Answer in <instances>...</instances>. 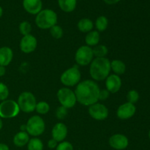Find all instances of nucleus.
Instances as JSON below:
<instances>
[{"instance_id":"11","label":"nucleus","mask_w":150,"mask_h":150,"mask_svg":"<svg viewBox=\"0 0 150 150\" xmlns=\"http://www.w3.org/2000/svg\"><path fill=\"white\" fill-rule=\"evenodd\" d=\"M38 46V40L32 35L23 36L20 41L19 47L21 51L24 54H31L34 52Z\"/></svg>"},{"instance_id":"32","label":"nucleus","mask_w":150,"mask_h":150,"mask_svg":"<svg viewBox=\"0 0 150 150\" xmlns=\"http://www.w3.org/2000/svg\"><path fill=\"white\" fill-rule=\"evenodd\" d=\"M56 150H73V146L70 142L63 141L57 145Z\"/></svg>"},{"instance_id":"27","label":"nucleus","mask_w":150,"mask_h":150,"mask_svg":"<svg viewBox=\"0 0 150 150\" xmlns=\"http://www.w3.org/2000/svg\"><path fill=\"white\" fill-rule=\"evenodd\" d=\"M32 25L27 21H22L21 23L19 24V32L23 36H26V35H30L31 32H32Z\"/></svg>"},{"instance_id":"33","label":"nucleus","mask_w":150,"mask_h":150,"mask_svg":"<svg viewBox=\"0 0 150 150\" xmlns=\"http://www.w3.org/2000/svg\"><path fill=\"white\" fill-rule=\"evenodd\" d=\"M110 95V92L107 89H101L99 92V100H106Z\"/></svg>"},{"instance_id":"2","label":"nucleus","mask_w":150,"mask_h":150,"mask_svg":"<svg viewBox=\"0 0 150 150\" xmlns=\"http://www.w3.org/2000/svg\"><path fill=\"white\" fill-rule=\"evenodd\" d=\"M111 71V62L105 57L95 58L90 63L89 74L93 80L103 81L109 76Z\"/></svg>"},{"instance_id":"15","label":"nucleus","mask_w":150,"mask_h":150,"mask_svg":"<svg viewBox=\"0 0 150 150\" xmlns=\"http://www.w3.org/2000/svg\"><path fill=\"white\" fill-rule=\"evenodd\" d=\"M67 133H68V130H67V126L64 123H57L54 126L51 131L52 139L57 141V142H62L66 139Z\"/></svg>"},{"instance_id":"17","label":"nucleus","mask_w":150,"mask_h":150,"mask_svg":"<svg viewBox=\"0 0 150 150\" xmlns=\"http://www.w3.org/2000/svg\"><path fill=\"white\" fill-rule=\"evenodd\" d=\"M13 58V50L7 46L0 48V66L9 65L11 63Z\"/></svg>"},{"instance_id":"9","label":"nucleus","mask_w":150,"mask_h":150,"mask_svg":"<svg viewBox=\"0 0 150 150\" xmlns=\"http://www.w3.org/2000/svg\"><path fill=\"white\" fill-rule=\"evenodd\" d=\"M94 54L92 48L88 45H82L78 48L75 54V60L80 66H86L93 60Z\"/></svg>"},{"instance_id":"3","label":"nucleus","mask_w":150,"mask_h":150,"mask_svg":"<svg viewBox=\"0 0 150 150\" xmlns=\"http://www.w3.org/2000/svg\"><path fill=\"white\" fill-rule=\"evenodd\" d=\"M58 17L55 11L51 9L42 10L35 18V23L37 26L41 29H51L57 24Z\"/></svg>"},{"instance_id":"5","label":"nucleus","mask_w":150,"mask_h":150,"mask_svg":"<svg viewBox=\"0 0 150 150\" xmlns=\"http://www.w3.org/2000/svg\"><path fill=\"white\" fill-rule=\"evenodd\" d=\"M17 103L21 111L24 113H32L35 110L37 101L32 92H23L18 96Z\"/></svg>"},{"instance_id":"21","label":"nucleus","mask_w":150,"mask_h":150,"mask_svg":"<svg viewBox=\"0 0 150 150\" xmlns=\"http://www.w3.org/2000/svg\"><path fill=\"white\" fill-rule=\"evenodd\" d=\"M111 70L116 75H122L126 71V65L122 60L114 59L111 62Z\"/></svg>"},{"instance_id":"20","label":"nucleus","mask_w":150,"mask_h":150,"mask_svg":"<svg viewBox=\"0 0 150 150\" xmlns=\"http://www.w3.org/2000/svg\"><path fill=\"white\" fill-rule=\"evenodd\" d=\"M78 29L79 31L83 33H88V32L92 31V29L94 27V23L92 20L89 18H82L78 22Z\"/></svg>"},{"instance_id":"30","label":"nucleus","mask_w":150,"mask_h":150,"mask_svg":"<svg viewBox=\"0 0 150 150\" xmlns=\"http://www.w3.org/2000/svg\"><path fill=\"white\" fill-rule=\"evenodd\" d=\"M9 96V89L6 84L0 82V100L4 101Z\"/></svg>"},{"instance_id":"6","label":"nucleus","mask_w":150,"mask_h":150,"mask_svg":"<svg viewBox=\"0 0 150 150\" xmlns=\"http://www.w3.org/2000/svg\"><path fill=\"white\" fill-rule=\"evenodd\" d=\"M81 74L77 65L67 69L60 77V81L66 86H74L80 82Z\"/></svg>"},{"instance_id":"25","label":"nucleus","mask_w":150,"mask_h":150,"mask_svg":"<svg viewBox=\"0 0 150 150\" xmlns=\"http://www.w3.org/2000/svg\"><path fill=\"white\" fill-rule=\"evenodd\" d=\"M94 57L96 58H103L108 54V49L105 45H97L96 46L92 48Z\"/></svg>"},{"instance_id":"13","label":"nucleus","mask_w":150,"mask_h":150,"mask_svg":"<svg viewBox=\"0 0 150 150\" xmlns=\"http://www.w3.org/2000/svg\"><path fill=\"white\" fill-rule=\"evenodd\" d=\"M136 112V107L134 104L127 102L119 106L117 111V116L120 120H125L133 117Z\"/></svg>"},{"instance_id":"26","label":"nucleus","mask_w":150,"mask_h":150,"mask_svg":"<svg viewBox=\"0 0 150 150\" xmlns=\"http://www.w3.org/2000/svg\"><path fill=\"white\" fill-rule=\"evenodd\" d=\"M35 110L37 112L40 114H46L50 111V105L49 104L45 101H40L39 103H37Z\"/></svg>"},{"instance_id":"7","label":"nucleus","mask_w":150,"mask_h":150,"mask_svg":"<svg viewBox=\"0 0 150 150\" xmlns=\"http://www.w3.org/2000/svg\"><path fill=\"white\" fill-rule=\"evenodd\" d=\"M20 111L17 102L13 100L7 99L0 103V118H14L18 115Z\"/></svg>"},{"instance_id":"18","label":"nucleus","mask_w":150,"mask_h":150,"mask_svg":"<svg viewBox=\"0 0 150 150\" xmlns=\"http://www.w3.org/2000/svg\"><path fill=\"white\" fill-rule=\"evenodd\" d=\"M29 140H30L29 135L28 134L27 132L20 131L15 135L13 141L15 146H16L17 147H23V146L27 145Z\"/></svg>"},{"instance_id":"1","label":"nucleus","mask_w":150,"mask_h":150,"mask_svg":"<svg viewBox=\"0 0 150 150\" xmlns=\"http://www.w3.org/2000/svg\"><path fill=\"white\" fill-rule=\"evenodd\" d=\"M100 88L98 83L92 80H85L78 83L75 90L77 102L83 105H89L99 100Z\"/></svg>"},{"instance_id":"40","label":"nucleus","mask_w":150,"mask_h":150,"mask_svg":"<svg viewBox=\"0 0 150 150\" xmlns=\"http://www.w3.org/2000/svg\"><path fill=\"white\" fill-rule=\"evenodd\" d=\"M2 15H3V8L0 6V18L2 16Z\"/></svg>"},{"instance_id":"10","label":"nucleus","mask_w":150,"mask_h":150,"mask_svg":"<svg viewBox=\"0 0 150 150\" xmlns=\"http://www.w3.org/2000/svg\"><path fill=\"white\" fill-rule=\"evenodd\" d=\"M88 111L90 117L95 120L102 121L108 117V108L103 104L99 103L89 105Z\"/></svg>"},{"instance_id":"23","label":"nucleus","mask_w":150,"mask_h":150,"mask_svg":"<svg viewBox=\"0 0 150 150\" xmlns=\"http://www.w3.org/2000/svg\"><path fill=\"white\" fill-rule=\"evenodd\" d=\"M108 26V20L105 16H100L96 19L95 27L98 32H104L106 30Z\"/></svg>"},{"instance_id":"24","label":"nucleus","mask_w":150,"mask_h":150,"mask_svg":"<svg viewBox=\"0 0 150 150\" xmlns=\"http://www.w3.org/2000/svg\"><path fill=\"white\" fill-rule=\"evenodd\" d=\"M27 150H43V143L38 138H32L27 144Z\"/></svg>"},{"instance_id":"4","label":"nucleus","mask_w":150,"mask_h":150,"mask_svg":"<svg viewBox=\"0 0 150 150\" xmlns=\"http://www.w3.org/2000/svg\"><path fill=\"white\" fill-rule=\"evenodd\" d=\"M26 125V132L30 136L38 137L44 133L45 124L43 119L40 116L35 115L28 120Z\"/></svg>"},{"instance_id":"38","label":"nucleus","mask_w":150,"mask_h":150,"mask_svg":"<svg viewBox=\"0 0 150 150\" xmlns=\"http://www.w3.org/2000/svg\"><path fill=\"white\" fill-rule=\"evenodd\" d=\"M20 129H21V131L26 132V125H23L21 126Z\"/></svg>"},{"instance_id":"39","label":"nucleus","mask_w":150,"mask_h":150,"mask_svg":"<svg viewBox=\"0 0 150 150\" xmlns=\"http://www.w3.org/2000/svg\"><path fill=\"white\" fill-rule=\"evenodd\" d=\"M2 127H3V122L2 120H1V118H0V130H1Z\"/></svg>"},{"instance_id":"14","label":"nucleus","mask_w":150,"mask_h":150,"mask_svg":"<svg viewBox=\"0 0 150 150\" xmlns=\"http://www.w3.org/2000/svg\"><path fill=\"white\" fill-rule=\"evenodd\" d=\"M105 86L110 93H117L122 87L121 78L118 75H109L105 79Z\"/></svg>"},{"instance_id":"29","label":"nucleus","mask_w":150,"mask_h":150,"mask_svg":"<svg viewBox=\"0 0 150 150\" xmlns=\"http://www.w3.org/2000/svg\"><path fill=\"white\" fill-rule=\"evenodd\" d=\"M127 102L130 103L135 104L136 103H137L139 100V94L135 89H132L130 90L127 92Z\"/></svg>"},{"instance_id":"37","label":"nucleus","mask_w":150,"mask_h":150,"mask_svg":"<svg viewBox=\"0 0 150 150\" xmlns=\"http://www.w3.org/2000/svg\"><path fill=\"white\" fill-rule=\"evenodd\" d=\"M0 150H10V148L6 144L0 143Z\"/></svg>"},{"instance_id":"19","label":"nucleus","mask_w":150,"mask_h":150,"mask_svg":"<svg viewBox=\"0 0 150 150\" xmlns=\"http://www.w3.org/2000/svg\"><path fill=\"white\" fill-rule=\"evenodd\" d=\"M59 8L64 13L74 11L77 5V0H58Z\"/></svg>"},{"instance_id":"28","label":"nucleus","mask_w":150,"mask_h":150,"mask_svg":"<svg viewBox=\"0 0 150 150\" xmlns=\"http://www.w3.org/2000/svg\"><path fill=\"white\" fill-rule=\"evenodd\" d=\"M63 29L59 25L56 24L50 29V34L55 39H60L63 36Z\"/></svg>"},{"instance_id":"12","label":"nucleus","mask_w":150,"mask_h":150,"mask_svg":"<svg viewBox=\"0 0 150 150\" xmlns=\"http://www.w3.org/2000/svg\"><path fill=\"white\" fill-rule=\"evenodd\" d=\"M108 144L113 149L116 150H124L128 146L129 140L127 136L125 135L117 133L110 137Z\"/></svg>"},{"instance_id":"41","label":"nucleus","mask_w":150,"mask_h":150,"mask_svg":"<svg viewBox=\"0 0 150 150\" xmlns=\"http://www.w3.org/2000/svg\"><path fill=\"white\" fill-rule=\"evenodd\" d=\"M148 136H149V139H150V130H149V134H148Z\"/></svg>"},{"instance_id":"16","label":"nucleus","mask_w":150,"mask_h":150,"mask_svg":"<svg viewBox=\"0 0 150 150\" xmlns=\"http://www.w3.org/2000/svg\"><path fill=\"white\" fill-rule=\"evenodd\" d=\"M23 7L28 13L37 15L42 10V0H23Z\"/></svg>"},{"instance_id":"34","label":"nucleus","mask_w":150,"mask_h":150,"mask_svg":"<svg viewBox=\"0 0 150 150\" xmlns=\"http://www.w3.org/2000/svg\"><path fill=\"white\" fill-rule=\"evenodd\" d=\"M57 145H58V142L56 140H54V139H50L48 142V147L49 149H56Z\"/></svg>"},{"instance_id":"35","label":"nucleus","mask_w":150,"mask_h":150,"mask_svg":"<svg viewBox=\"0 0 150 150\" xmlns=\"http://www.w3.org/2000/svg\"><path fill=\"white\" fill-rule=\"evenodd\" d=\"M104 2L107 4H109V5H111V4H117L118 2H120L121 0H103Z\"/></svg>"},{"instance_id":"8","label":"nucleus","mask_w":150,"mask_h":150,"mask_svg":"<svg viewBox=\"0 0 150 150\" xmlns=\"http://www.w3.org/2000/svg\"><path fill=\"white\" fill-rule=\"evenodd\" d=\"M57 98L62 106L68 108H73L76 105V100L75 92L67 87L61 88L57 92Z\"/></svg>"},{"instance_id":"36","label":"nucleus","mask_w":150,"mask_h":150,"mask_svg":"<svg viewBox=\"0 0 150 150\" xmlns=\"http://www.w3.org/2000/svg\"><path fill=\"white\" fill-rule=\"evenodd\" d=\"M6 68L4 66H0V77H2L5 75Z\"/></svg>"},{"instance_id":"31","label":"nucleus","mask_w":150,"mask_h":150,"mask_svg":"<svg viewBox=\"0 0 150 150\" xmlns=\"http://www.w3.org/2000/svg\"><path fill=\"white\" fill-rule=\"evenodd\" d=\"M68 111H67V108L64 106H59L56 111V117L58 118L59 120H63L67 117Z\"/></svg>"},{"instance_id":"22","label":"nucleus","mask_w":150,"mask_h":150,"mask_svg":"<svg viewBox=\"0 0 150 150\" xmlns=\"http://www.w3.org/2000/svg\"><path fill=\"white\" fill-rule=\"evenodd\" d=\"M100 41V34L98 31H91L88 32L87 35L85 37V42L86 45L91 46H96L98 45Z\"/></svg>"}]
</instances>
